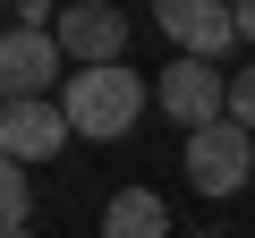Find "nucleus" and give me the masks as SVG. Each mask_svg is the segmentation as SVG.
Masks as SVG:
<instances>
[{"instance_id": "obj_1", "label": "nucleus", "mask_w": 255, "mask_h": 238, "mask_svg": "<svg viewBox=\"0 0 255 238\" xmlns=\"http://www.w3.org/2000/svg\"><path fill=\"white\" fill-rule=\"evenodd\" d=\"M145 85H136V68H68V85H60V111H68V128L77 136H94V145H119V136H136V119H145Z\"/></svg>"}, {"instance_id": "obj_9", "label": "nucleus", "mask_w": 255, "mask_h": 238, "mask_svg": "<svg viewBox=\"0 0 255 238\" xmlns=\"http://www.w3.org/2000/svg\"><path fill=\"white\" fill-rule=\"evenodd\" d=\"M26 213H34V196H26V162L0 153V238H17V230H26Z\"/></svg>"}, {"instance_id": "obj_6", "label": "nucleus", "mask_w": 255, "mask_h": 238, "mask_svg": "<svg viewBox=\"0 0 255 238\" xmlns=\"http://www.w3.org/2000/svg\"><path fill=\"white\" fill-rule=\"evenodd\" d=\"M51 34H60V51H68L77 68H111V60L128 51V17H119V0H68Z\"/></svg>"}, {"instance_id": "obj_10", "label": "nucleus", "mask_w": 255, "mask_h": 238, "mask_svg": "<svg viewBox=\"0 0 255 238\" xmlns=\"http://www.w3.org/2000/svg\"><path fill=\"white\" fill-rule=\"evenodd\" d=\"M230 119H238V128H255V68L230 77Z\"/></svg>"}, {"instance_id": "obj_2", "label": "nucleus", "mask_w": 255, "mask_h": 238, "mask_svg": "<svg viewBox=\"0 0 255 238\" xmlns=\"http://www.w3.org/2000/svg\"><path fill=\"white\" fill-rule=\"evenodd\" d=\"M187 179H196V196H238L255 179V128H238V119L187 128Z\"/></svg>"}, {"instance_id": "obj_7", "label": "nucleus", "mask_w": 255, "mask_h": 238, "mask_svg": "<svg viewBox=\"0 0 255 238\" xmlns=\"http://www.w3.org/2000/svg\"><path fill=\"white\" fill-rule=\"evenodd\" d=\"M68 136L77 128H68L60 102H0V153H9V162H51Z\"/></svg>"}, {"instance_id": "obj_12", "label": "nucleus", "mask_w": 255, "mask_h": 238, "mask_svg": "<svg viewBox=\"0 0 255 238\" xmlns=\"http://www.w3.org/2000/svg\"><path fill=\"white\" fill-rule=\"evenodd\" d=\"M17 238H26V230H17Z\"/></svg>"}, {"instance_id": "obj_4", "label": "nucleus", "mask_w": 255, "mask_h": 238, "mask_svg": "<svg viewBox=\"0 0 255 238\" xmlns=\"http://www.w3.org/2000/svg\"><path fill=\"white\" fill-rule=\"evenodd\" d=\"M153 26L179 43V60H221L238 43V9L230 0H153Z\"/></svg>"}, {"instance_id": "obj_3", "label": "nucleus", "mask_w": 255, "mask_h": 238, "mask_svg": "<svg viewBox=\"0 0 255 238\" xmlns=\"http://www.w3.org/2000/svg\"><path fill=\"white\" fill-rule=\"evenodd\" d=\"M60 68H68L60 34H43V26H9L0 34V102H51Z\"/></svg>"}, {"instance_id": "obj_8", "label": "nucleus", "mask_w": 255, "mask_h": 238, "mask_svg": "<svg viewBox=\"0 0 255 238\" xmlns=\"http://www.w3.org/2000/svg\"><path fill=\"white\" fill-rule=\"evenodd\" d=\"M102 238H170V204L153 187H119L102 204Z\"/></svg>"}, {"instance_id": "obj_5", "label": "nucleus", "mask_w": 255, "mask_h": 238, "mask_svg": "<svg viewBox=\"0 0 255 238\" xmlns=\"http://www.w3.org/2000/svg\"><path fill=\"white\" fill-rule=\"evenodd\" d=\"M153 102L179 119V128H213V119H230V77L213 60H170L162 85H153Z\"/></svg>"}, {"instance_id": "obj_11", "label": "nucleus", "mask_w": 255, "mask_h": 238, "mask_svg": "<svg viewBox=\"0 0 255 238\" xmlns=\"http://www.w3.org/2000/svg\"><path fill=\"white\" fill-rule=\"evenodd\" d=\"M238 9V43H255V0H230Z\"/></svg>"}]
</instances>
